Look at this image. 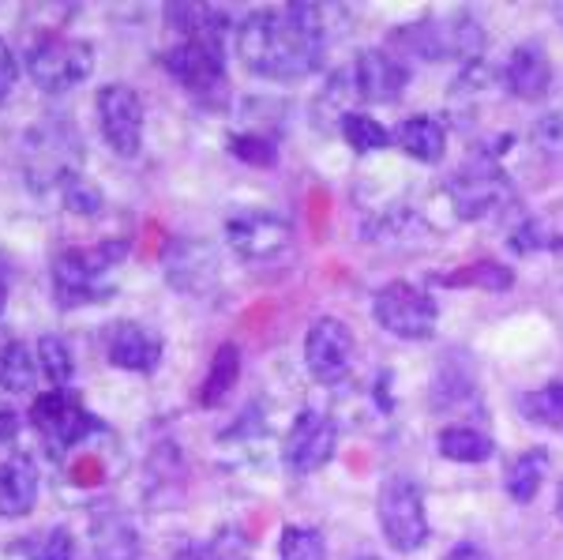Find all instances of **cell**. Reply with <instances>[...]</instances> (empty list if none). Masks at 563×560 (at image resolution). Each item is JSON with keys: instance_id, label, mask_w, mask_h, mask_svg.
<instances>
[{"instance_id": "cell-27", "label": "cell", "mask_w": 563, "mask_h": 560, "mask_svg": "<svg viewBox=\"0 0 563 560\" xmlns=\"http://www.w3.org/2000/svg\"><path fill=\"white\" fill-rule=\"evenodd\" d=\"M34 376H38V361H34L31 350H26L23 342H8V347L0 350V387L12 395L31 392Z\"/></svg>"}, {"instance_id": "cell-24", "label": "cell", "mask_w": 563, "mask_h": 560, "mask_svg": "<svg viewBox=\"0 0 563 560\" xmlns=\"http://www.w3.org/2000/svg\"><path fill=\"white\" fill-rule=\"evenodd\" d=\"M435 444H440V455L451 459V463H485V459L496 455L493 437L474 426H448Z\"/></svg>"}, {"instance_id": "cell-20", "label": "cell", "mask_w": 563, "mask_h": 560, "mask_svg": "<svg viewBox=\"0 0 563 560\" xmlns=\"http://www.w3.org/2000/svg\"><path fill=\"white\" fill-rule=\"evenodd\" d=\"M169 26L185 34V42H211L225 45V31H230V15L214 4H169L166 8Z\"/></svg>"}, {"instance_id": "cell-41", "label": "cell", "mask_w": 563, "mask_h": 560, "mask_svg": "<svg viewBox=\"0 0 563 560\" xmlns=\"http://www.w3.org/2000/svg\"><path fill=\"white\" fill-rule=\"evenodd\" d=\"M556 516L563 519V482L556 485Z\"/></svg>"}, {"instance_id": "cell-33", "label": "cell", "mask_w": 563, "mask_h": 560, "mask_svg": "<svg viewBox=\"0 0 563 560\" xmlns=\"http://www.w3.org/2000/svg\"><path fill=\"white\" fill-rule=\"evenodd\" d=\"M60 196H65V211H71V215H98L106 207V196L84 177L68 180V185L60 188Z\"/></svg>"}, {"instance_id": "cell-30", "label": "cell", "mask_w": 563, "mask_h": 560, "mask_svg": "<svg viewBox=\"0 0 563 560\" xmlns=\"http://www.w3.org/2000/svg\"><path fill=\"white\" fill-rule=\"evenodd\" d=\"M38 365H42L45 381H49L53 387H68L71 373H76L71 350H68V342L60 336H42L38 339Z\"/></svg>"}, {"instance_id": "cell-37", "label": "cell", "mask_w": 563, "mask_h": 560, "mask_svg": "<svg viewBox=\"0 0 563 560\" xmlns=\"http://www.w3.org/2000/svg\"><path fill=\"white\" fill-rule=\"evenodd\" d=\"M15 432H20V418H15V410H0V444H12Z\"/></svg>"}, {"instance_id": "cell-8", "label": "cell", "mask_w": 563, "mask_h": 560, "mask_svg": "<svg viewBox=\"0 0 563 560\" xmlns=\"http://www.w3.org/2000/svg\"><path fill=\"white\" fill-rule=\"evenodd\" d=\"M98 106V124H102L106 143L117 151L121 158H135L143 151V98L140 90H132L129 84H106L95 98Z\"/></svg>"}, {"instance_id": "cell-11", "label": "cell", "mask_w": 563, "mask_h": 560, "mask_svg": "<svg viewBox=\"0 0 563 560\" xmlns=\"http://www.w3.org/2000/svg\"><path fill=\"white\" fill-rule=\"evenodd\" d=\"M448 200L462 222H477V219H485V215H493L499 204L511 200V185L499 174L496 158H488L448 180Z\"/></svg>"}, {"instance_id": "cell-2", "label": "cell", "mask_w": 563, "mask_h": 560, "mask_svg": "<svg viewBox=\"0 0 563 560\" xmlns=\"http://www.w3.org/2000/svg\"><path fill=\"white\" fill-rule=\"evenodd\" d=\"M23 177L31 193H53L79 177L84 166V140L68 117H45L23 135Z\"/></svg>"}, {"instance_id": "cell-10", "label": "cell", "mask_w": 563, "mask_h": 560, "mask_svg": "<svg viewBox=\"0 0 563 560\" xmlns=\"http://www.w3.org/2000/svg\"><path fill=\"white\" fill-rule=\"evenodd\" d=\"M357 342L339 316H320L305 336V365L316 384H339L353 369Z\"/></svg>"}, {"instance_id": "cell-18", "label": "cell", "mask_w": 563, "mask_h": 560, "mask_svg": "<svg viewBox=\"0 0 563 560\" xmlns=\"http://www.w3.org/2000/svg\"><path fill=\"white\" fill-rule=\"evenodd\" d=\"M166 271H169V283L180 294H207L214 286L218 260L211 245H203V241H177L174 252L166 256Z\"/></svg>"}, {"instance_id": "cell-29", "label": "cell", "mask_w": 563, "mask_h": 560, "mask_svg": "<svg viewBox=\"0 0 563 560\" xmlns=\"http://www.w3.org/2000/svg\"><path fill=\"white\" fill-rule=\"evenodd\" d=\"M443 283H448V286H481V290H488V294H504V290H511V286H515V275L504 264L477 260V264H470L466 271L448 275Z\"/></svg>"}, {"instance_id": "cell-22", "label": "cell", "mask_w": 563, "mask_h": 560, "mask_svg": "<svg viewBox=\"0 0 563 560\" xmlns=\"http://www.w3.org/2000/svg\"><path fill=\"white\" fill-rule=\"evenodd\" d=\"M549 466H552V455L549 448H530L507 466V477H504V490L511 496L515 504H530L533 496L541 493L544 477H549Z\"/></svg>"}, {"instance_id": "cell-32", "label": "cell", "mask_w": 563, "mask_h": 560, "mask_svg": "<svg viewBox=\"0 0 563 560\" xmlns=\"http://www.w3.org/2000/svg\"><path fill=\"white\" fill-rule=\"evenodd\" d=\"M230 151L233 158L249 162V166H275L278 162V143L267 135H230Z\"/></svg>"}, {"instance_id": "cell-42", "label": "cell", "mask_w": 563, "mask_h": 560, "mask_svg": "<svg viewBox=\"0 0 563 560\" xmlns=\"http://www.w3.org/2000/svg\"><path fill=\"white\" fill-rule=\"evenodd\" d=\"M365 560H376V557H365Z\"/></svg>"}, {"instance_id": "cell-9", "label": "cell", "mask_w": 563, "mask_h": 560, "mask_svg": "<svg viewBox=\"0 0 563 560\" xmlns=\"http://www.w3.org/2000/svg\"><path fill=\"white\" fill-rule=\"evenodd\" d=\"M339 448V426L323 410H301L282 440V463L294 474H316L331 463Z\"/></svg>"}, {"instance_id": "cell-28", "label": "cell", "mask_w": 563, "mask_h": 560, "mask_svg": "<svg viewBox=\"0 0 563 560\" xmlns=\"http://www.w3.org/2000/svg\"><path fill=\"white\" fill-rule=\"evenodd\" d=\"M342 135H346V143L357 155H372V151H384L390 143V132L384 129L379 121H372L368 113H346L339 121Z\"/></svg>"}, {"instance_id": "cell-31", "label": "cell", "mask_w": 563, "mask_h": 560, "mask_svg": "<svg viewBox=\"0 0 563 560\" xmlns=\"http://www.w3.org/2000/svg\"><path fill=\"white\" fill-rule=\"evenodd\" d=\"M278 560H327V541L312 527H286L278 538Z\"/></svg>"}, {"instance_id": "cell-17", "label": "cell", "mask_w": 563, "mask_h": 560, "mask_svg": "<svg viewBox=\"0 0 563 560\" xmlns=\"http://www.w3.org/2000/svg\"><path fill=\"white\" fill-rule=\"evenodd\" d=\"M504 87L522 102H541L552 87V61L538 42H526L511 53L504 68Z\"/></svg>"}, {"instance_id": "cell-13", "label": "cell", "mask_w": 563, "mask_h": 560, "mask_svg": "<svg viewBox=\"0 0 563 560\" xmlns=\"http://www.w3.org/2000/svg\"><path fill=\"white\" fill-rule=\"evenodd\" d=\"M395 39H402V45H410V53L417 57H429V61H443L451 53H474L481 50V26L470 20V15H459V20H424L413 23L406 31H398Z\"/></svg>"}, {"instance_id": "cell-25", "label": "cell", "mask_w": 563, "mask_h": 560, "mask_svg": "<svg viewBox=\"0 0 563 560\" xmlns=\"http://www.w3.org/2000/svg\"><path fill=\"white\" fill-rule=\"evenodd\" d=\"M95 538V557L98 560H135L140 557V535L129 519L121 516H102V523H95L90 530Z\"/></svg>"}, {"instance_id": "cell-1", "label": "cell", "mask_w": 563, "mask_h": 560, "mask_svg": "<svg viewBox=\"0 0 563 560\" xmlns=\"http://www.w3.org/2000/svg\"><path fill=\"white\" fill-rule=\"evenodd\" d=\"M327 20L320 4H286L275 12H252L238 26L244 68L263 79H305L323 65Z\"/></svg>"}, {"instance_id": "cell-36", "label": "cell", "mask_w": 563, "mask_h": 560, "mask_svg": "<svg viewBox=\"0 0 563 560\" xmlns=\"http://www.w3.org/2000/svg\"><path fill=\"white\" fill-rule=\"evenodd\" d=\"M15 79H20V65H15L12 45L0 39V102L15 90Z\"/></svg>"}, {"instance_id": "cell-15", "label": "cell", "mask_w": 563, "mask_h": 560, "mask_svg": "<svg viewBox=\"0 0 563 560\" xmlns=\"http://www.w3.org/2000/svg\"><path fill=\"white\" fill-rule=\"evenodd\" d=\"M353 90H357L361 102H395L402 98L406 84H410V72L402 61L387 50H368L357 57V65L350 68Z\"/></svg>"}, {"instance_id": "cell-35", "label": "cell", "mask_w": 563, "mask_h": 560, "mask_svg": "<svg viewBox=\"0 0 563 560\" xmlns=\"http://www.w3.org/2000/svg\"><path fill=\"white\" fill-rule=\"evenodd\" d=\"M533 140H538L541 151H549V155H560V151H563V117L560 113L541 117L538 129H533Z\"/></svg>"}, {"instance_id": "cell-40", "label": "cell", "mask_w": 563, "mask_h": 560, "mask_svg": "<svg viewBox=\"0 0 563 560\" xmlns=\"http://www.w3.org/2000/svg\"><path fill=\"white\" fill-rule=\"evenodd\" d=\"M4 309H8V283L0 278V316H4Z\"/></svg>"}, {"instance_id": "cell-7", "label": "cell", "mask_w": 563, "mask_h": 560, "mask_svg": "<svg viewBox=\"0 0 563 560\" xmlns=\"http://www.w3.org/2000/svg\"><path fill=\"white\" fill-rule=\"evenodd\" d=\"M372 316L395 339H432L435 331V301L413 283H387L372 301Z\"/></svg>"}, {"instance_id": "cell-5", "label": "cell", "mask_w": 563, "mask_h": 560, "mask_svg": "<svg viewBox=\"0 0 563 560\" xmlns=\"http://www.w3.org/2000/svg\"><path fill=\"white\" fill-rule=\"evenodd\" d=\"M31 426L42 432L49 455H68L71 448H79L90 432L102 429V421L87 410L84 399L68 387H49L31 403Z\"/></svg>"}, {"instance_id": "cell-6", "label": "cell", "mask_w": 563, "mask_h": 560, "mask_svg": "<svg viewBox=\"0 0 563 560\" xmlns=\"http://www.w3.org/2000/svg\"><path fill=\"white\" fill-rule=\"evenodd\" d=\"M376 516L384 541L395 553H417L429 541V516H424V496L410 477L395 474L379 485Z\"/></svg>"}, {"instance_id": "cell-39", "label": "cell", "mask_w": 563, "mask_h": 560, "mask_svg": "<svg viewBox=\"0 0 563 560\" xmlns=\"http://www.w3.org/2000/svg\"><path fill=\"white\" fill-rule=\"evenodd\" d=\"M177 560H218V553L211 546H188V549H180Z\"/></svg>"}, {"instance_id": "cell-21", "label": "cell", "mask_w": 563, "mask_h": 560, "mask_svg": "<svg viewBox=\"0 0 563 560\" xmlns=\"http://www.w3.org/2000/svg\"><path fill=\"white\" fill-rule=\"evenodd\" d=\"M395 143L406 151L410 158L417 162H443L448 155V132H443V124L435 121V117H406L402 124L395 129Z\"/></svg>"}, {"instance_id": "cell-38", "label": "cell", "mask_w": 563, "mask_h": 560, "mask_svg": "<svg viewBox=\"0 0 563 560\" xmlns=\"http://www.w3.org/2000/svg\"><path fill=\"white\" fill-rule=\"evenodd\" d=\"M448 560H488V553L481 546H474V541H462V546L451 549Z\"/></svg>"}, {"instance_id": "cell-4", "label": "cell", "mask_w": 563, "mask_h": 560, "mask_svg": "<svg viewBox=\"0 0 563 560\" xmlns=\"http://www.w3.org/2000/svg\"><path fill=\"white\" fill-rule=\"evenodd\" d=\"M26 72H31L34 87L42 95H68L95 72V50L84 39H68V34H42L38 42L26 50Z\"/></svg>"}, {"instance_id": "cell-23", "label": "cell", "mask_w": 563, "mask_h": 560, "mask_svg": "<svg viewBox=\"0 0 563 560\" xmlns=\"http://www.w3.org/2000/svg\"><path fill=\"white\" fill-rule=\"evenodd\" d=\"M238 376H241V350L233 347V342H225V347H218L211 358V369H207L203 387H199V406H203V410L222 406L225 395H230L233 384H238Z\"/></svg>"}, {"instance_id": "cell-16", "label": "cell", "mask_w": 563, "mask_h": 560, "mask_svg": "<svg viewBox=\"0 0 563 560\" xmlns=\"http://www.w3.org/2000/svg\"><path fill=\"white\" fill-rule=\"evenodd\" d=\"M162 350H166L162 336H154L143 323H117L106 339L109 361L117 369H124V373H154L162 361Z\"/></svg>"}, {"instance_id": "cell-3", "label": "cell", "mask_w": 563, "mask_h": 560, "mask_svg": "<svg viewBox=\"0 0 563 560\" xmlns=\"http://www.w3.org/2000/svg\"><path fill=\"white\" fill-rule=\"evenodd\" d=\"M129 256L124 241H106L90 249H68L53 260V297L60 309H79V305H98L113 297L109 271Z\"/></svg>"}, {"instance_id": "cell-26", "label": "cell", "mask_w": 563, "mask_h": 560, "mask_svg": "<svg viewBox=\"0 0 563 560\" xmlns=\"http://www.w3.org/2000/svg\"><path fill=\"white\" fill-rule=\"evenodd\" d=\"M519 414L541 429H563V381L544 384L538 392H526L519 399Z\"/></svg>"}, {"instance_id": "cell-19", "label": "cell", "mask_w": 563, "mask_h": 560, "mask_svg": "<svg viewBox=\"0 0 563 560\" xmlns=\"http://www.w3.org/2000/svg\"><path fill=\"white\" fill-rule=\"evenodd\" d=\"M38 501V466L31 455H12L0 463V519H23Z\"/></svg>"}, {"instance_id": "cell-12", "label": "cell", "mask_w": 563, "mask_h": 560, "mask_svg": "<svg viewBox=\"0 0 563 560\" xmlns=\"http://www.w3.org/2000/svg\"><path fill=\"white\" fill-rule=\"evenodd\" d=\"M289 241H294V226L267 211L233 215L225 222V245L249 264H271L289 249Z\"/></svg>"}, {"instance_id": "cell-34", "label": "cell", "mask_w": 563, "mask_h": 560, "mask_svg": "<svg viewBox=\"0 0 563 560\" xmlns=\"http://www.w3.org/2000/svg\"><path fill=\"white\" fill-rule=\"evenodd\" d=\"M76 557V541L65 527H53L42 541H31V557L26 560H71Z\"/></svg>"}, {"instance_id": "cell-14", "label": "cell", "mask_w": 563, "mask_h": 560, "mask_svg": "<svg viewBox=\"0 0 563 560\" xmlns=\"http://www.w3.org/2000/svg\"><path fill=\"white\" fill-rule=\"evenodd\" d=\"M162 68L192 95H207L225 79V45L211 42H180L162 53Z\"/></svg>"}]
</instances>
